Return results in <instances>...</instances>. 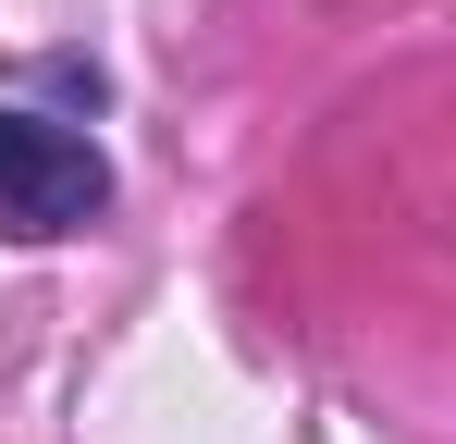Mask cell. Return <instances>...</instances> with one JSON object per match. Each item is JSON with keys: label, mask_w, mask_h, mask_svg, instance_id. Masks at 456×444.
<instances>
[{"label": "cell", "mask_w": 456, "mask_h": 444, "mask_svg": "<svg viewBox=\"0 0 456 444\" xmlns=\"http://www.w3.org/2000/svg\"><path fill=\"white\" fill-rule=\"evenodd\" d=\"M99 198H111V173L86 136L0 111V234H75V222H99Z\"/></svg>", "instance_id": "6da1fadb"}]
</instances>
